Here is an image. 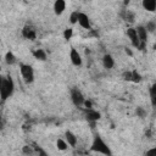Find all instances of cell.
I'll return each mask as SVG.
<instances>
[{"mask_svg": "<svg viewBox=\"0 0 156 156\" xmlns=\"http://www.w3.org/2000/svg\"><path fill=\"white\" fill-rule=\"evenodd\" d=\"M130 80L134 82V83H139V82L141 80V76L139 74V72L132 71V79H130Z\"/></svg>", "mask_w": 156, "mask_h": 156, "instance_id": "cell-21", "label": "cell"}, {"mask_svg": "<svg viewBox=\"0 0 156 156\" xmlns=\"http://www.w3.org/2000/svg\"><path fill=\"white\" fill-rule=\"evenodd\" d=\"M123 79L126 80H130L132 79V71H127L123 73Z\"/></svg>", "mask_w": 156, "mask_h": 156, "instance_id": "cell-27", "label": "cell"}, {"mask_svg": "<svg viewBox=\"0 0 156 156\" xmlns=\"http://www.w3.org/2000/svg\"><path fill=\"white\" fill-rule=\"evenodd\" d=\"M71 100H72L73 105L77 106V107H82L85 104V98H84V95L82 94V91L78 88H72V90H71Z\"/></svg>", "mask_w": 156, "mask_h": 156, "instance_id": "cell-4", "label": "cell"}, {"mask_svg": "<svg viewBox=\"0 0 156 156\" xmlns=\"http://www.w3.org/2000/svg\"><path fill=\"white\" fill-rule=\"evenodd\" d=\"M72 34H73V29H72V28H67V29H65V32H63V38H65L66 40H68V39H71Z\"/></svg>", "mask_w": 156, "mask_h": 156, "instance_id": "cell-22", "label": "cell"}, {"mask_svg": "<svg viewBox=\"0 0 156 156\" xmlns=\"http://www.w3.org/2000/svg\"><path fill=\"white\" fill-rule=\"evenodd\" d=\"M66 10V1L65 0H56L54 2V12L55 15L60 16L63 13V11Z\"/></svg>", "mask_w": 156, "mask_h": 156, "instance_id": "cell-11", "label": "cell"}, {"mask_svg": "<svg viewBox=\"0 0 156 156\" xmlns=\"http://www.w3.org/2000/svg\"><path fill=\"white\" fill-rule=\"evenodd\" d=\"M141 5L149 12H155L156 11V0H144L141 2Z\"/></svg>", "mask_w": 156, "mask_h": 156, "instance_id": "cell-14", "label": "cell"}, {"mask_svg": "<svg viewBox=\"0 0 156 156\" xmlns=\"http://www.w3.org/2000/svg\"><path fill=\"white\" fill-rule=\"evenodd\" d=\"M69 60L72 62L73 66H82V56L80 54L74 49V48H71V51H69Z\"/></svg>", "mask_w": 156, "mask_h": 156, "instance_id": "cell-7", "label": "cell"}, {"mask_svg": "<svg viewBox=\"0 0 156 156\" xmlns=\"http://www.w3.org/2000/svg\"><path fill=\"white\" fill-rule=\"evenodd\" d=\"M20 72H21V76L23 78V80L27 84L33 83V80H34V71H33V67L30 65L21 63L20 65Z\"/></svg>", "mask_w": 156, "mask_h": 156, "instance_id": "cell-3", "label": "cell"}, {"mask_svg": "<svg viewBox=\"0 0 156 156\" xmlns=\"http://www.w3.org/2000/svg\"><path fill=\"white\" fill-rule=\"evenodd\" d=\"M144 156H156V147H151V149H149V150L145 152Z\"/></svg>", "mask_w": 156, "mask_h": 156, "instance_id": "cell-25", "label": "cell"}, {"mask_svg": "<svg viewBox=\"0 0 156 156\" xmlns=\"http://www.w3.org/2000/svg\"><path fill=\"white\" fill-rule=\"evenodd\" d=\"M56 146H57V149H58V150L63 151V150H66V149H67L68 144H67V141H65L63 139H57V141H56Z\"/></svg>", "mask_w": 156, "mask_h": 156, "instance_id": "cell-19", "label": "cell"}, {"mask_svg": "<svg viewBox=\"0 0 156 156\" xmlns=\"http://www.w3.org/2000/svg\"><path fill=\"white\" fill-rule=\"evenodd\" d=\"M127 37L130 39V43L134 48H138V49H141V41L138 37V33H136V29L135 28H128L127 29Z\"/></svg>", "mask_w": 156, "mask_h": 156, "instance_id": "cell-5", "label": "cell"}, {"mask_svg": "<svg viewBox=\"0 0 156 156\" xmlns=\"http://www.w3.org/2000/svg\"><path fill=\"white\" fill-rule=\"evenodd\" d=\"M145 28H146L147 32H155V29H156V23H155V22H149Z\"/></svg>", "mask_w": 156, "mask_h": 156, "instance_id": "cell-24", "label": "cell"}, {"mask_svg": "<svg viewBox=\"0 0 156 156\" xmlns=\"http://www.w3.org/2000/svg\"><path fill=\"white\" fill-rule=\"evenodd\" d=\"M123 18H124L126 21H128V22H133V20H134V13L130 12V11H128V10H126V11L123 12Z\"/></svg>", "mask_w": 156, "mask_h": 156, "instance_id": "cell-20", "label": "cell"}, {"mask_svg": "<svg viewBox=\"0 0 156 156\" xmlns=\"http://www.w3.org/2000/svg\"><path fill=\"white\" fill-rule=\"evenodd\" d=\"M23 152H24V154H32V147L28 146V145L23 146Z\"/></svg>", "mask_w": 156, "mask_h": 156, "instance_id": "cell-28", "label": "cell"}, {"mask_svg": "<svg viewBox=\"0 0 156 156\" xmlns=\"http://www.w3.org/2000/svg\"><path fill=\"white\" fill-rule=\"evenodd\" d=\"M22 37L28 39V40H34L37 38V32L32 26H24L22 29Z\"/></svg>", "mask_w": 156, "mask_h": 156, "instance_id": "cell-6", "label": "cell"}, {"mask_svg": "<svg viewBox=\"0 0 156 156\" xmlns=\"http://www.w3.org/2000/svg\"><path fill=\"white\" fill-rule=\"evenodd\" d=\"M37 152H38L37 156H49L48 152H46L44 149H41V147H37Z\"/></svg>", "mask_w": 156, "mask_h": 156, "instance_id": "cell-26", "label": "cell"}, {"mask_svg": "<svg viewBox=\"0 0 156 156\" xmlns=\"http://www.w3.org/2000/svg\"><path fill=\"white\" fill-rule=\"evenodd\" d=\"M33 56H34V58H37V60H39V61H45L46 57H48L45 50H43V49H37V50H34V51H33Z\"/></svg>", "mask_w": 156, "mask_h": 156, "instance_id": "cell-16", "label": "cell"}, {"mask_svg": "<svg viewBox=\"0 0 156 156\" xmlns=\"http://www.w3.org/2000/svg\"><path fill=\"white\" fill-rule=\"evenodd\" d=\"M84 115H85V118L88 121H90V122H96L101 117L100 112H98V111H95L93 108H85L84 110Z\"/></svg>", "mask_w": 156, "mask_h": 156, "instance_id": "cell-8", "label": "cell"}, {"mask_svg": "<svg viewBox=\"0 0 156 156\" xmlns=\"http://www.w3.org/2000/svg\"><path fill=\"white\" fill-rule=\"evenodd\" d=\"M5 62H6L7 65H13V63L16 62V56H15L11 51H7V52L5 54Z\"/></svg>", "mask_w": 156, "mask_h": 156, "instance_id": "cell-17", "label": "cell"}, {"mask_svg": "<svg viewBox=\"0 0 156 156\" xmlns=\"http://www.w3.org/2000/svg\"><path fill=\"white\" fill-rule=\"evenodd\" d=\"M65 138H66V141H67V144L69 145V146H76L77 145V136H76V134L74 133H72L71 130H67L66 133H65Z\"/></svg>", "mask_w": 156, "mask_h": 156, "instance_id": "cell-13", "label": "cell"}, {"mask_svg": "<svg viewBox=\"0 0 156 156\" xmlns=\"http://www.w3.org/2000/svg\"><path fill=\"white\" fill-rule=\"evenodd\" d=\"M78 23L82 28L84 29H90V20H89V16L84 12H79V17H78Z\"/></svg>", "mask_w": 156, "mask_h": 156, "instance_id": "cell-10", "label": "cell"}, {"mask_svg": "<svg viewBox=\"0 0 156 156\" xmlns=\"http://www.w3.org/2000/svg\"><path fill=\"white\" fill-rule=\"evenodd\" d=\"M79 12H80V11H73V12H71V15H69V22H71L72 24H76V23H78Z\"/></svg>", "mask_w": 156, "mask_h": 156, "instance_id": "cell-18", "label": "cell"}, {"mask_svg": "<svg viewBox=\"0 0 156 156\" xmlns=\"http://www.w3.org/2000/svg\"><path fill=\"white\" fill-rule=\"evenodd\" d=\"M15 91V83L13 79L10 76L6 77H1V82H0V98L4 101H6Z\"/></svg>", "mask_w": 156, "mask_h": 156, "instance_id": "cell-1", "label": "cell"}, {"mask_svg": "<svg viewBox=\"0 0 156 156\" xmlns=\"http://www.w3.org/2000/svg\"><path fill=\"white\" fill-rule=\"evenodd\" d=\"M90 150L94 152H98V154H102L105 156H112V151H111L110 146L105 143V140L99 134L94 135V139L90 145Z\"/></svg>", "mask_w": 156, "mask_h": 156, "instance_id": "cell-2", "label": "cell"}, {"mask_svg": "<svg viewBox=\"0 0 156 156\" xmlns=\"http://www.w3.org/2000/svg\"><path fill=\"white\" fill-rule=\"evenodd\" d=\"M135 29H136L138 37H139V39L141 41V49H144V45L147 41V30H146V28L144 26H138Z\"/></svg>", "mask_w": 156, "mask_h": 156, "instance_id": "cell-9", "label": "cell"}, {"mask_svg": "<svg viewBox=\"0 0 156 156\" xmlns=\"http://www.w3.org/2000/svg\"><path fill=\"white\" fill-rule=\"evenodd\" d=\"M135 113H136V116H138V117L143 118V117H145V115H146V111H145L143 107H136V110H135Z\"/></svg>", "mask_w": 156, "mask_h": 156, "instance_id": "cell-23", "label": "cell"}, {"mask_svg": "<svg viewBox=\"0 0 156 156\" xmlns=\"http://www.w3.org/2000/svg\"><path fill=\"white\" fill-rule=\"evenodd\" d=\"M149 96H150L151 106L156 108V82L151 84V87L149 88Z\"/></svg>", "mask_w": 156, "mask_h": 156, "instance_id": "cell-15", "label": "cell"}, {"mask_svg": "<svg viewBox=\"0 0 156 156\" xmlns=\"http://www.w3.org/2000/svg\"><path fill=\"white\" fill-rule=\"evenodd\" d=\"M102 66L107 69H111L115 66V60L110 54H105L102 56Z\"/></svg>", "mask_w": 156, "mask_h": 156, "instance_id": "cell-12", "label": "cell"}]
</instances>
